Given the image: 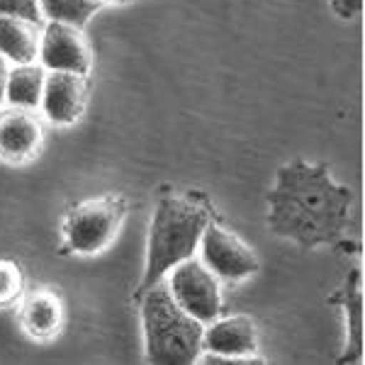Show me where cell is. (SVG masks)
<instances>
[{
    "instance_id": "obj_2",
    "label": "cell",
    "mask_w": 365,
    "mask_h": 365,
    "mask_svg": "<svg viewBox=\"0 0 365 365\" xmlns=\"http://www.w3.org/2000/svg\"><path fill=\"white\" fill-rule=\"evenodd\" d=\"M207 225L210 215L190 200L163 197L156 205L149 229V246H146V270L137 287V297L161 282L170 268H175L185 258H192Z\"/></svg>"
},
{
    "instance_id": "obj_9",
    "label": "cell",
    "mask_w": 365,
    "mask_h": 365,
    "mask_svg": "<svg viewBox=\"0 0 365 365\" xmlns=\"http://www.w3.org/2000/svg\"><path fill=\"white\" fill-rule=\"evenodd\" d=\"M86 105V81L81 73L68 71H49L44 78L42 108L44 115L56 125H71L83 113Z\"/></svg>"
},
{
    "instance_id": "obj_13",
    "label": "cell",
    "mask_w": 365,
    "mask_h": 365,
    "mask_svg": "<svg viewBox=\"0 0 365 365\" xmlns=\"http://www.w3.org/2000/svg\"><path fill=\"white\" fill-rule=\"evenodd\" d=\"M22 322L25 329L32 336L46 339L54 336L61 327V304L58 299L46 290H34L32 295L25 299L22 307Z\"/></svg>"
},
{
    "instance_id": "obj_6",
    "label": "cell",
    "mask_w": 365,
    "mask_h": 365,
    "mask_svg": "<svg viewBox=\"0 0 365 365\" xmlns=\"http://www.w3.org/2000/svg\"><path fill=\"white\" fill-rule=\"evenodd\" d=\"M200 246H202V263L217 278L239 282L251 278L258 270V261L253 251L239 237L229 234L220 225L205 227Z\"/></svg>"
},
{
    "instance_id": "obj_16",
    "label": "cell",
    "mask_w": 365,
    "mask_h": 365,
    "mask_svg": "<svg viewBox=\"0 0 365 365\" xmlns=\"http://www.w3.org/2000/svg\"><path fill=\"white\" fill-rule=\"evenodd\" d=\"M0 15L20 17L32 25H39L42 8H39V0H0Z\"/></svg>"
},
{
    "instance_id": "obj_20",
    "label": "cell",
    "mask_w": 365,
    "mask_h": 365,
    "mask_svg": "<svg viewBox=\"0 0 365 365\" xmlns=\"http://www.w3.org/2000/svg\"><path fill=\"white\" fill-rule=\"evenodd\" d=\"M100 3H127V0H100Z\"/></svg>"
},
{
    "instance_id": "obj_15",
    "label": "cell",
    "mask_w": 365,
    "mask_h": 365,
    "mask_svg": "<svg viewBox=\"0 0 365 365\" xmlns=\"http://www.w3.org/2000/svg\"><path fill=\"white\" fill-rule=\"evenodd\" d=\"M100 0H39L42 15L51 22H66L73 27H86V22L100 10Z\"/></svg>"
},
{
    "instance_id": "obj_1",
    "label": "cell",
    "mask_w": 365,
    "mask_h": 365,
    "mask_svg": "<svg viewBox=\"0 0 365 365\" xmlns=\"http://www.w3.org/2000/svg\"><path fill=\"white\" fill-rule=\"evenodd\" d=\"M268 227L302 249H317L344 239L351 225L353 192L329 175L327 166L295 161L275 175L268 192Z\"/></svg>"
},
{
    "instance_id": "obj_10",
    "label": "cell",
    "mask_w": 365,
    "mask_h": 365,
    "mask_svg": "<svg viewBox=\"0 0 365 365\" xmlns=\"http://www.w3.org/2000/svg\"><path fill=\"white\" fill-rule=\"evenodd\" d=\"M42 146V125L29 110H13L0 117V156L8 161H27Z\"/></svg>"
},
{
    "instance_id": "obj_18",
    "label": "cell",
    "mask_w": 365,
    "mask_h": 365,
    "mask_svg": "<svg viewBox=\"0 0 365 365\" xmlns=\"http://www.w3.org/2000/svg\"><path fill=\"white\" fill-rule=\"evenodd\" d=\"M336 13L341 15V17H353L361 10V5H363V0H336Z\"/></svg>"
},
{
    "instance_id": "obj_5",
    "label": "cell",
    "mask_w": 365,
    "mask_h": 365,
    "mask_svg": "<svg viewBox=\"0 0 365 365\" xmlns=\"http://www.w3.org/2000/svg\"><path fill=\"white\" fill-rule=\"evenodd\" d=\"M125 205L122 200H91L78 205L68 215L63 232H66L68 246L78 253H98L115 239L122 222Z\"/></svg>"
},
{
    "instance_id": "obj_11",
    "label": "cell",
    "mask_w": 365,
    "mask_h": 365,
    "mask_svg": "<svg viewBox=\"0 0 365 365\" xmlns=\"http://www.w3.org/2000/svg\"><path fill=\"white\" fill-rule=\"evenodd\" d=\"M331 304H344L346 309V329H349V341H346V356L341 363L361 361L363 353V290H361V270H351L344 290L329 299Z\"/></svg>"
},
{
    "instance_id": "obj_14",
    "label": "cell",
    "mask_w": 365,
    "mask_h": 365,
    "mask_svg": "<svg viewBox=\"0 0 365 365\" xmlns=\"http://www.w3.org/2000/svg\"><path fill=\"white\" fill-rule=\"evenodd\" d=\"M44 71L32 63H20L8 76V88H5V100H10L13 108L32 110L42 103L44 93Z\"/></svg>"
},
{
    "instance_id": "obj_3",
    "label": "cell",
    "mask_w": 365,
    "mask_h": 365,
    "mask_svg": "<svg viewBox=\"0 0 365 365\" xmlns=\"http://www.w3.org/2000/svg\"><path fill=\"white\" fill-rule=\"evenodd\" d=\"M139 299L146 358L158 365L195 363L202 351L205 324L175 302L166 282H156Z\"/></svg>"
},
{
    "instance_id": "obj_4",
    "label": "cell",
    "mask_w": 365,
    "mask_h": 365,
    "mask_svg": "<svg viewBox=\"0 0 365 365\" xmlns=\"http://www.w3.org/2000/svg\"><path fill=\"white\" fill-rule=\"evenodd\" d=\"M166 285L175 302L202 324H212L220 317V285H217L215 273L205 263L195 261V258H185L168 270Z\"/></svg>"
},
{
    "instance_id": "obj_17",
    "label": "cell",
    "mask_w": 365,
    "mask_h": 365,
    "mask_svg": "<svg viewBox=\"0 0 365 365\" xmlns=\"http://www.w3.org/2000/svg\"><path fill=\"white\" fill-rule=\"evenodd\" d=\"M22 290V275L17 266L3 261L0 263V304H8L20 295Z\"/></svg>"
},
{
    "instance_id": "obj_12",
    "label": "cell",
    "mask_w": 365,
    "mask_h": 365,
    "mask_svg": "<svg viewBox=\"0 0 365 365\" xmlns=\"http://www.w3.org/2000/svg\"><path fill=\"white\" fill-rule=\"evenodd\" d=\"M0 54L10 61L32 63L39 54V34L37 25L20 17L0 15Z\"/></svg>"
},
{
    "instance_id": "obj_19",
    "label": "cell",
    "mask_w": 365,
    "mask_h": 365,
    "mask_svg": "<svg viewBox=\"0 0 365 365\" xmlns=\"http://www.w3.org/2000/svg\"><path fill=\"white\" fill-rule=\"evenodd\" d=\"M8 76H10V71H8V58H5L3 54H0V105H3V100H5V88H8Z\"/></svg>"
},
{
    "instance_id": "obj_8",
    "label": "cell",
    "mask_w": 365,
    "mask_h": 365,
    "mask_svg": "<svg viewBox=\"0 0 365 365\" xmlns=\"http://www.w3.org/2000/svg\"><path fill=\"white\" fill-rule=\"evenodd\" d=\"M202 346L212 351L210 363H241L246 356H253L258 349L256 327L246 317H227V319L212 322L210 329H205Z\"/></svg>"
},
{
    "instance_id": "obj_7",
    "label": "cell",
    "mask_w": 365,
    "mask_h": 365,
    "mask_svg": "<svg viewBox=\"0 0 365 365\" xmlns=\"http://www.w3.org/2000/svg\"><path fill=\"white\" fill-rule=\"evenodd\" d=\"M42 63L49 71H68L86 76L91 68V51L78 27L66 22H51L42 37Z\"/></svg>"
}]
</instances>
